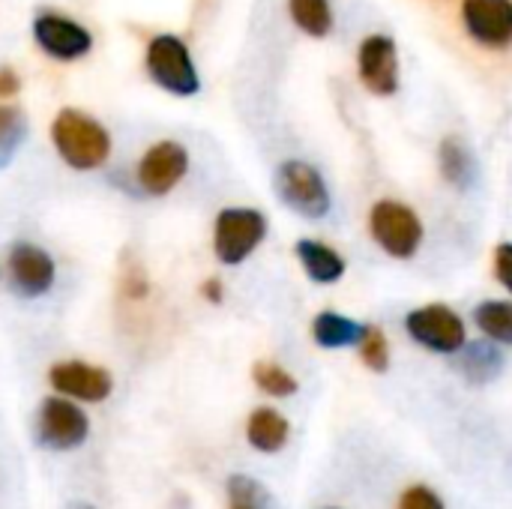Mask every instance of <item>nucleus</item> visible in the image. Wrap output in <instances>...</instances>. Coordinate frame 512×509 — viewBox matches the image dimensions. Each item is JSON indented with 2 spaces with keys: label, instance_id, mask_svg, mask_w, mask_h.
<instances>
[{
  "label": "nucleus",
  "instance_id": "f257e3e1",
  "mask_svg": "<svg viewBox=\"0 0 512 509\" xmlns=\"http://www.w3.org/2000/svg\"><path fill=\"white\" fill-rule=\"evenodd\" d=\"M51 141L57 156L72 168V171H96L108 162L111 156V135L108 129L78 111V108H63L54 123H51Z\"/></svg>",
  "mask_w": 512,
  "mask_h": 509
},
{
  "label": "nucleus",
  "instance_id": "f03ea898",
  "mask_svg": "<svg viewBox=\"0 0 512 509\" xmlns=\"http://www.w3.org/2000/svg\"><path fill=\"white\" fill-rule=\"evenodd\" d=\"M147 75L153 84H159L171 96H195L201 90V78L195 69V60L189 54V45L174 33H159L147 42L144 54Z\"/></svg>",
  "mask_w": 512,
  "mask_h": 509
},
{
  "label": "nucleus",
  "instance_id": "7ed1b4c3",
  "mask_svg": "<svg viewBox=\"0 0 512 509\" xmlns=\"http://www.w3.org/2000/svg\"><path fill=\"white\" fill-rule=\"evenodd\" d=\"M267 237V216L252 207H225L213 225V252L225 267L243 264Z\"/></svg>",
  "mask_w": 512,
  "mask_h": 509
},
{
  "label": "nucleus",
  "instance_id": "20e7f679",
  "mask_svg": "<svg viewBox=\"0 0 512 509\" xmlns=\"http://www.w3.org/2000/svg\"><path fill=\"white\" fill-rule=\"evenodd\" d=\"M369 231H372L375 243L387 255L399 258V261L414 258L420 243H423V222H420V216L408 204L390 201V198H384V201H378L372 207Z\"/></svg>",
  "mask_w": 512,
  "mask_h": 509
},
{
  "label": "nucleus",
  "instance_id": "39448f33",
  "mask_svg": "<svg viewBox=\"0 0 512 509\" xmlns=\"http://www.w3.org/2000/svg\"><path fill=\"white\" fill-rule=\"evenodd\" d=\"M276 192L294 213L306 219H321L333 207V198L321 171L300 159H288L276 168Z\"/></svg>",
  "mask_w": 512,
  "mask_h": 509
},
{
  "label": "nucleus",
  "instance_id": "423d86ee",
  "mask_svg": "<svg viewBox=\"0 0 512 509\" xmlns=\"http://www.w3.org/2000/svg\"><path fill=\"white\" fill-rule=\"evenodd\" d=\"M90 435L87 414L66 396H51L36 411V438L45 450H78Z\"/></svg>",
  "mask_w": 512,
  "mask_h": 509
},
{
  "label": "nucleus",
  "instance_id": "0eeeda50",
  "mask_svg": "<svg viewBox=\"0 0 512 509\" xmlns=\"http://www.w3.org/2000/svg\"><path fill=\"white\" fill-rule=\"evenodd\" d=\"M405 330L417 345L435 354H459L468 342L465 321L444 303H429L423 309L408 312Z\"/></svg>",
  "mask_w": 512,
  "mask_h": 509
},
{
  "label": "nucleus",
  "instance_id": "6e6552de",
  "mask_svg": "<svg viewBox=\"0 0 512 509\" xmlns=\"http://www.w3.org/2000/svg\"><path fill=\"white\" fill-rule=\"evenodd\" d=\"M189 171V153L180 141H156L135 165L138 189L150 198L174 192Z\"/></svg>",
  "mask_w": 512,
  "mask_h": 509
},
{
  "label": "nucleus",
  "instance_id": "1a4fd4ad",
  "mask_svg": "<svg viewBox=\"0 0 512 509\" xmlns=\"http://www.w3.org/2000/svg\"><path fill=\"white\" fill-rule=\"evenodd\" d=\"M33 39L36 45L54 60H81L93 48V36L84 24L60 12H39L33 18Z\"/></svg>",
  "mask_w": 512,
  "mask_h": 509
},
{
  "label": "nucleus",
  "instance_id": "9d476101",
  "mask_svg": "<svg viewBox=\"0 0 512 509\" xmlns=\"http://www.w3.org/2000/svg\"><path fill=\"white\" fill-rule=\"evenodd\" d=\"M360 81L375 96H393L399 90V48L390 36L372 33L360 42L357 51Z\"/></svg>",
  "mask_w": 512,
  "mask_h": 509
},
{
  "label": "nucleus",
  "instance_id": "9b49d317",
  "mask_svg": "<svg viewBox=\"0 0 512 509\" xmlns=\"http://www.w3.org/2000/svg\"><path fill=\"white\" fill-rule=\"evenodd\" d=\"M468 36L492 51L512 45V0H462Z\"/></svg>",
  "mask_w": 512,
  "mask_h": 509
},
{
  "label": "nucleus",
  "instance_id": "f8f14e48",
  "mask_svg": "<svg viewBox=\"0 0 512 509\" xmlns=\"http://www.w3.org/2000/svg\"><path fill=\"white\" fill-rule=\"evenodd\" d=\"M6 273H9V285L18 297H42L51 291V285L57 279L54 258L33 243H15L9 249Z\"/></svg>",
  "mask_w": 512,
  "mask_h": 509
},
{
  "label": "nucleus",
  "instance_id": "ddd939ff",
  "mask_svg": "<svg viewBox=\"0 0 512 509\" xmlns=\"http://www.w3.org/2000/svg\"><path fill=\"white\" fill-rule=\"evenodd\" d=\"M48 381L51 387L66 396V399H75V402H105L114 390V378L108 369L102 366H90V363H81V360H60L51 366L48 372Z\"/></svg>",
  "mask_w": 512,
  "mask_h": 509
},
{
  "label": "nucleus",
  "instance_id": "4468645a",
  "mask_svg": "<svg viewBox=\"0 0 512 509\" xmlns=\"http://www.w3.org/2000/svg\"><path fill=\"white\" fill-rule=\"evenodd\" d=\"M297 258H300L306 276H309L312 282H318V285H333V282H339V279L345 276V267H348L345 258H342L333 246H327V243H321V240H300V243H297Z\"/></svg>",
  "mask_w": 512,
  "mask_h": 509
},
{
  "label": "nucleus",
  "instance_id": "2eb2a0df",
  "mask_svg": "<svg viewBox=\"0 0 512 509\" xmlns=\"http://www.w3.org/2000/svg\"><path fill=\"white\" fill-rule=\"evenodd\" d=\"M288 435H291L288 420L273 408L252 411V417L246 423V438L258 453H279L288 444Z\"/></svg>",
  "mask_w": 512,
  "mask_h": 509
},
{
  "label": "nucleus",
  "instance_id": "dca6fc26",
  "mask_svg": "<svg viewBox=\"0 0 512 509\" xmlns=\"http://www.w3.org/2000/svg\"><path fill=\"white\" fill-rule=\"evenodd\" d=\"M459 372L471 381V384H489L504 372V354L495 348L492 339L486 342H465L462 357H459Z\"/></svg>",
  "mask_w": 512,
  "mask_h": 509
},
{
  "label": "nucleus",
  "instance_id": "f3484780",
  "mask_svg": "<svg viewBox=\"0 0 512 509\" xmlns=\"http://www.w3.org/2000/svg\"><path fill=\"white\" fill-rule=\"evenodd\" d=\"M363 330H366V324H357L354 318H345V315H339V312H321V315L312 321V339H315L321 348H330V351L360 345Z\"/></svg>",
  "mask_w": 512,
  "mask_h": 509
},
{
  "label": "nucleus",
  "instance_id": "a211bd4d",
  "mask_svg": "<svg viewBox=\"0 0 512 509\" xmlns=\"http://www.w3.org/2000/svg\"><path fill=\"white\" fill-rule=\"evenodd\" d=\"M438 159H441V174L453 189H471L474 186L477 162H474L471 150L459 138H444L441 150H438Z\"/></svg>",
  "mask_w": 512,
  "mask_h": 509
},
{
  "label": "nucleus",
  "instance_id": "6ab92c4d",
  "mask_svg": "<svg viewBox=\"0 0 512 509\" xmlns=\"http://www.w3.org/2000/svg\"><path fill=\"white\" fill-rule=\"evenodd\" d=\"M288 12H291V21L306 36H315V39L330 36L333 21H336L330 0H288Z\"/></svg>",
  "mask_w": 512,
  "mask_h": 509
},
{
  "label": "nucleus",
  "instance_id": "aec40b11",
  "mask_svg": "<svg viewBox=\"0 0 512 509\" xmlns=\"http://www.w3.org/2000/svg\"><path fill=\"white\" fill-rule=\"evenodd\" d=\"M474 321L486 339L512 345V300H483L474 309Z\"/></svg>",
  "mask_w": 512,
  "mask_h": 509
},
{
  "label": "nucleus",
  "instance_id": "412c9836",
  "mask_svg": "<svg viewBox=\"0 0 512 509\" xmlns=\"http://www.w3.org/2000/svg\"><path fill=\"white\" fill-rule=\"evenodd\" d=\"M27 138V117L21 108L0 102V168H6Z\"/></svg>",
  "mask_w": 512,
  "mask_h": 509
},
{
  "label": "nucleus",
  "instance_id": "4be33fe9",
  "mask_svg": "<svg viewBox=\"0 0 512 509\" xmlns=\"http://www.w3.org/2000/svg\"><path fill=\"white\" fill-rule=\"evenodd\" d=\"M252 381H255V387H258L261 393H267V396H273V399H288V396H294V393L300 390L297 378H294L288 369H282L279 363H270V360L255 363Z\"/></svg>",
  "mask_w": 512,
  "mask_h": 509
},
{
  "label": "nucleus",
  "instance_id": "5701e85b",
  "mask_svg": "<svg viewBox=\"0 0 512 509\" xmlns=\"http://www.w3.org/2000/svg\"><path fill=\"white\" fill-rule=\"evenodd\" d=\"M228 498H231V507H246V509L273 507L270 492H267L258 480L243 477V474H237V477H231V480H228Z\"/></svg>",
  "mask_w": 512,
  "mask_h": 509
},
{
  "label": "nucleus",
  "instance_id": "b1692460",
  "mask_svg": "<svg viewBox=\"0 0 512 509\" xmlns=\"http://www.w3.org/2000/svg\"><path fill=\"white\" fill-rule=\"evenodd\" d=\"M360 357H363V363H366L372 372H387V369H390V345H387V336H384L381 327L369 324V327L363 330Z\"/></svg>",
  "mask_w": 512,
  "mask_h": 509
},
{
  "label": "nucleus",
  "instance_id": "393cba45",
  "mask_svg": "<svg viewBox=\"0 0 512 509\" xmlns=\"http://www.w3.org/2000/svg\"><path fill=\"white\" fill-rule=\"evenodd\" d=\"M399 509H447L441 495L432 492L429 486H411L402 492V501H399Z\"/></svg>",
  "mask_w": 512,
  "mask_h": 509
},
{
  "label": "nucleus",
  "instance_id": "a878e982",
  "mask_svg": "<svg viewBox=\"0 0 512 509\" xmlns=\"http://www.w3.org/2000/svg\"><path fill=\"white\" fill-rule=\"evenodd\" d=\"M495 279L512 294V243H501L495 249Z\"/></svg>",
  "mask_w": 512,
  "mask_h": 509
},
{
  "label": "nucleus",
  "instance_id": "bb28decb",
  "mask_svg": "<svg viewBox=\"0 0 512 509\" xmlns=\"http://www.w3.org/2000/svg\"><path fill=\"white\" fill-rule=\"evenodd\" d=\"M18 90H21V81H18L15 69L3 66V69H0V99H12Z\"/></svg>",
  "mask_w": 512,
  "mask_h": 509
},
{
  "label": "nucleus",
  "instance_id": "cd10ccee",
  "mask_svg": "<svg viewBox=\"0 0 512 509\" xmlns=\"http://www.w3.org/2000/svg\"><path fill=\"white\" fill-rule=\"evenodd\" d=\"M201 294H204V300H210V303H222V282L219 279H207L204 285H201Z\"/></svg>",
  "mask_w": 512,
  "mask_h": 509
},
{
  "label": "nucleus",
  "instance_id": "c85d7f7f",
  "mask_svg": "<svg viewBox=\"0 0 512 509\" xmlns=\"http://www.w3.org/2000/svg\"><path fill=\"white\" fill-rule=\"evenodd\" d=\"M66 509H96V507H90V504H84V501H75V504H69Z\"/></svg>",
  "mask_w": 512,
  "mask_h": 509
},
{
  "label": "nucleus",
  "instance_id": "c756f323",
  "mask_svg": "<svg viewBox=\"0 0 512 509\" xmlns=\"http://www.w3.org/2000/svg\"><path fill=\"white\" fill-rule=\"evenodd\" d=\"M231 509H246V507H231Z\"/></svg>",
  "mask_w": 512,
  "mask_h": 509
}]
</instances>
